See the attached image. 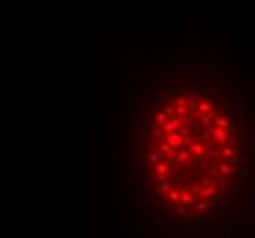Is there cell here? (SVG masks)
I'll return each instance as SVG.
<instances>
[{"instance_id":"obj_1","label":"cell","mask_w":255,"mask_h":238,"mask_svg":"<svg viewBox=\"0 0 255 238\" xmlns=\"http://www.w3.org/2000/svg\"><path fill=\"white\" fill-rule=\"evenodd\" d=\"M165 139H167V143L173 145L174 149H182V145H184V143H187V139H185L182 134H167V138H165Z\"/></svg>"},{"instance_id":"obj_2","label":"cell","mask_w":255,"mask_h":238,"mask_svg":"<svg viewBox=\"0 0 255 238\" xmlns=\"http://www.w3.org/2000/svg\"><path fill=\"white\" fill-rule=\"evenodd\" d=\"M218 192H220V187H217L215 183H211L209 187H206L202 192H200V198H209V196H213L211 200H217Z\"/></svg>"},{"instance_id":"obj_3","label":"cell","mask_w":255,"mask_h":238,"mask_svg":"<svg viewBox=\"0 0 255 238\" xmlns=\"http://www.w3.org/2000/svg\"><path fill=\"white\" fill-rule=\"evenodd\" d=\"M184 169H185V165H184L182 161H178V160H174V161L169 163V174L171 176H174V178L180 176V174L184 172Z\"/></svg>"},{"instance_id":"obj_4","label":"cell","mask_w":255,"mask_h":238,"mask_svg":"<svg viewBox=\"0 0 255 238\" xmlns=\"http://www.w3.org/2000/svg\"><path fill=\"white\" fill-rule=\"evenodd\" d=\"M191 169L195 170V172H200V170H204V169H209V163H207L206 158H195L193 163H191Z\"/></svg>"},{"instance_id":"obj_5","label":"cell","mask_w":255,"mask_h":238,"mask_svg":"<svg viewBox=\"0 0 255 238\" xmlns=\"http://www.w3.org/2000/svg\"><path fill=\"white\" fill-rule=\"evenodd\" d=\"M213 138L218 141V143H226V139H228V134H226V130H224V128L213 127Z\"/></svg>"},{"instance_id":"obj_6","label":"cell","mask_w":255,"mask_h":238,"mask_svg":"<svg viewBox=\"0 0 255 238\" xmlns=\"http://www.w3.org/2000/svg\"><path fill=\"white\" fill-rule=\"evenodd\" d=\"M180 123H182V119H180V117H173L171 121H167V123H165L162 128L165 130V132H169V134H171V132H173L174 128H178V127H180Z\"/></svg>"},{"instance_id":"obj_7","label":"cell","mask_w":255,"mask_h":238,"mask_svg":"<svg viewBox=\"0 0 255 238\" xmlns=\"http://www.w3.org/2000/svg\"><path fill=\"white\" fill-rule=\"evenodd\" d=\"M189 150H191L193 154H196V158H202L204 147H202V143H200V141H191V143H189Z\"/></svg>"},{"instance_id":"obj_8","label":"cell","mask_w":255,"mask_h":238,"mask_svg":"<svg viewBox=\"0 0 255 238\" xmlns=\"http://www.w3.org/2000/svg\"><path fill=\"white\" fill-rule=\"evenodd\" d=\"M154 103H156V106H167V103H169V95L167 94H156L154 95Z\"/></svg>"},{"instance_id":"obj_9","label":"cell","mask_w":255,"mask_h":238,"mask_svg":"<svg viewBox=\"0 0 255 238\" xmlns=\"http://www.w3.org/2000/svg\"><path fill=\"white\" fill-rule=\"evenodd\" d=\"M218 172L222 174L224 178H228V176H230V174L233 172V167H231V165H230V163L222 161V163H220V165H218Z\"/></svg>"},{"instance_id":"obj_10","label":"cell","mask_w":255,"mask_h":238,"mask_svg":"<svg viewBox=\"0 0 255 238\" xmlns=\"http://www.w3.org/2000/svg\"><path fill=\"white\" fill-rule=\"evenodd\" d=\"M196 108H198V112H200V114H206V116H207V114H211V112H213V103H209V101H204V103H200Z\"/></svg>"},{"instance_id":"obj_11","label":"cell","mask_w":255,"mask_h":238,"mask_svg":"<svg viewBox=\"0 0 255 238\" xmlns=\"http://www.w3.org/2000/svg\"><path fill=\"white\" fill-rule=\"evenodd\" d=\"M178 161L185 163V161H193L195 158H193V152L189 150V149H185V150H182V154H178V158H176Z\"/></svg>"},{"instance_id":"obj_12","label":"cell","mask_w":255,"mask_h":238,"mask_svg":"<svg viewBox=\"0 0 255 238\" xmlns=\"http://www.w3.org/2000/svg\"><path fill=\"white\" fill-rule=\"evenodd\" d=\"M218 167H215V165H209V169H207V178H209V181H215L217 178H218Z\"/></svg>"},{"instance_id":"obj_13","label":"cell","mask_w":255,"mask_h":238,"mask_svg":"<svg viewBox=\"0 0 255 238\" xmlns=\"http://www.w3.org/2000/svg\"><path fill=\"white\" fill-rule=\"evenodd\" d=\"M180 200H182V203H184V205H189V203H193L195 196H193L189 191H184V192H182V196H180Z\"/></svg>"},{"instance_id":"obj_14","label":"cell","mask_w":255,"mask_h":238,"mask_svg":"<svg viewBox=\"0 0 255 238\" xmlns=\"http://www.w3.org/2000/svg\"><path fill=\"white\" fill-rule=\"evenodd\" d=\"M239 143H241V139H239V134H231V136L228 138V147H230V149L239 147Z\"/></svg>"},{"instance_id":"obj_15","label":"cell","mask_w":255,"mask_h":238,"mask_svg":"<svg viewBox=\"0 0 255 238\" xmlns=\"http://www.w3.org/2000/svg\"><path fill=\"white\" fill-rule=\"evenodd\" d=\"M206 154H207L209 158H213V160H215V158H218V156H220V150H218L215 145H209V147L206 149Z\"/></svg>"},{"instance_id":"obj_16","label":"cell","mask_w":255,"mask_h":238,"mask_svg":"<svg viewBox=\"0 0 255 238\" xmlns=\"http://www.w3.org/2000/svg\"><path fill=\"white\" fill-rule=\"evenodd\" d=\"M215 125H217L218 128H224V130L231 128V123H230L228 119H217V121H215Z\"/></svg>"},{"instance_id":"obj_17","label":"cell","mask_w":255,"mask_h":238,"mask_svg":"<svg viewBox=\"0 0 255 238\" xmlns=\"http://www.w3.org/2000/svg\"><path fill=\"white\" fill-rule=\"evenodd\" d=\"M156 170H158V174L162 176V178H165V176H167V172H169V165H165V163H160L158 167H156Z\"/></svg>"},{"instance_id":"obj_18","label":"cell","mask_w":255,"mask_h":238,"mask_svg":"<svg viewBox=\"0 0 255 238\" xmlns=\"http://www.w3.org/2000/svg\"><path fill=\"white\" fill-rule=\"evenodd\" d=\"M163 158H165V156H163V152L160 150V152H152V154H149V160L150 161H163Z\"/></svg>"},{"instance_id":"obj_19","label":"cell","mask_w":255,"mask_h":238,"mask_svg":"<svg viewBox=\"0 0 255 238\" xmlns=\"http://www.w3.org/2000/svg\"><path fill=\"white\" fill-rule=\"evenodd\" d=\"M215 117V114H207V116H202V117H200V125H202V127H209V125H211V119Z\"/></svg>"},{"instance_id":"obj_20","label":"cell","mask_w":255,"mask_h":238,"mask_svg":"<svg viewBox=\"0 0 255 238\" xmlns=\"http://www.w3.org/2000/svg\"><path fill=\"white\" fill-rule=\"evenodd\" d=\"M200 187H202V185H200V183H196V181H193V185H191V187H189V192H191L193 196H200V192H202V191H200Z\"/></svg>"},{"instance_id":"obj_21","label":"cell","mask_w":255,"mask_h":238,"mask_svg":"<svg viewBox=\"0 0 255 238\" xmlns=\"http://www.w3.org/2000/svg\"><path fill=\"white\" fill-rule=\"evenodd\" d=\"M222 156H226L228 160H233V149H230V147H224L222 150H220Z\"/></svg>"},{"instance_id":"obj_22","label":"cell","mask_w":255,"mask_h":238,"mask_svg":"<svg viewBox=\"0 0 255 238\" xmlns=\"http://www.w3.org/2000/svg\"><path fill=\"white\" fill-rule=\"evenodd\" d=\"M174 183H176V185H180V187H184V185L187 183V176H184V174L176 176V178H174Z\"/></svg>"},{"instance_id":"obj_23","label":"cell","mask_w":255,"mask_h":238,"mask_svg":"<svg viewBox=\"0 0 255 238\" xmlns=\"http://www.w3.org/2000/svg\"><path fill=\"white\" fill-rule=\"evenodd\" d=\"M165 123H167V114H165V112H160L158 114V125L160 127H163Z\"/></svg>"},{"instance_id":"obj_24","label":"cell","mask_w":255,"mask_h":238,"mask_svg":"<svg viewBox=\"0 0 255 238\" xmlns=\"http://www.w3.org/2000/svg\"><path fill=\"white\" fill-rule=\"evenodd\" d=\"M180 192H178V191H171L169 192V196H167V198H169L171 202H178V200H180Z\"/></svg>"},{"instance_id":"obj_25","label":"cell","mask_w":255,"mask_h":238,"mask_svg":"<svg viewBox=\"0 0 255 238\" xmlns=\"http://www.w3.org/2000/svg\"><path fill=\"white\" fill-rule=\"evenodd\" d=\"M209 138H213V128H206L202 132V139H209Z\"/></svg>"},{"instance_id":"obj_26","label":"cell","mask_w":255,"mask_h":238,"mask_svg":"<svg viewBox=\"0 0 255 238\" xmlns=\"http://www.w3.org/2000/svg\"><path fill=\"white\" fill-rule=\"evenodd\" d=\"M207 202H204V200H200V202H198V203H196V209H198V211H206V209H207Z\"/></svg>"},{"instance_id":"obj_27","label":"cell","mask_w":255,"mask_h":238,"mask_svg":"<svg viewBox=\"0 0 255 238\" xmlns=\"http://www.w3.org/2000/svg\"><path fill=\"white\" fill-rule=\"evenodd\" d=\"M200 94H202V88L198 86V84H195L191 88V95H200Z\"/></svg>"},{"instance_id":"obj_28","label":"cell","mask_w":255,"mask_h":238,"mask_svg":"<svg viewBox=\"0 0 255 238\" xmlns=\"http://www.w3.org/2000/svg\"><path fill=\"white\" fill-rule=\"evenodd\" d=\"M180 106H185V99H184V97H176V108H180Z\"/></svg>"},{"instance_id":"obj_29","label":"cell","mask_w":255,"mask_h":238,"mask_svg":"<svg viewBox=\"0 0 255 238\" xmlns=\"http://www.w3.org/2000/svg\"><path fill=\"white\" fill-rule=\"evenodd\" d=\"M160 189H162L163 192H171V185L169 183H160Z\"/></svg>"},{"instance_id":"obj_30","label":"cell","mask_w":255,"mask_h":238,"mask_svg":"<svg viewBox=\"0 0 255 238\" xmlns=\"http://www.w3.org/2000/svg\"><path fill=\"white\" fill-rule=\"evenodd\" d=\"M174 110H176V108H173V106H169V105H167V106H165V110H163V112H165L167 116H173V114H174Z\"/></svg>"},{"instance_id":"obj_31","label":"cell","mask_w":255,"mask_h":238,"mask_svg":"<svg viewBox=\"0 0 255 238\" xmlns=\"http://www.w3.org/2000/svg\"><path fill=\"white\" fill-rule=\"evenodd\" d=\"M228 183H230V181H228V178H224L222 181H220V189H222V191H226V189H228Z\"/></svg>"},{"instance_id":"obj_32","label":"cell","mask_w":255,"mask_h":238,"mask_svg":"<svg viewBox=\"0 0 255 238\" xmlns=\"http://www.w3.org/2000/svg\"><path fill=\"white\" fill-rule=\"evenodd\" d=\"M174 92H176V94H182V95H185V94H187V90H185L184 86H178L176 90H174Z\"/></svg>"},{"instance_id":"obj_33","label":"cell","mask_w":255,"mask_h":238,"mask_svg":"<svg viewBox=\"0 0 255 238\" xmlns=\"http://www.w3.org/2000/svg\"><path fill=\"white\" fill-rule=\"evenodd\" d=\"M239 154H241V158H242V160L246 158V149H244V147H239Z\"/></svg>"},{"instance_id":"obj_34","label":"cell","mask_w":255,"mask_h":238,"mask_svg":"<svg viewBox=\"0 0 255 238\" xmlns=\"http://www.w3.org/2000/svg\"><path fill=\"white\" fill-rule=\"evenodd\" d=\"M169 150V143H162V152H167Z\"/></svg>"},{"instance_id":"obj_35","label":"cell","mask_w":255,"mask_h":238,"mask_svg":"<svg viewBox=\"0 0 255 238\" xmlns=\"http://www.w3.org/2000/svg\"><path fill=\"white\" fill-rule=\"evenodd\" d=\"M218 94V88H209V95H217Z\"/></svg>"}]
</instances>
